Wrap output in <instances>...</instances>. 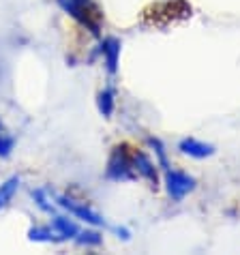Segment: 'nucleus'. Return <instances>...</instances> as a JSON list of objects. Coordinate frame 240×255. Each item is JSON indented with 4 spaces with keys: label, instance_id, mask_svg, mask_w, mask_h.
<instances>
[{
    "label": "nucleus",
    "instance_id": "1a4fd4ad",
    "mask_svg": "<svg viewBox=\"0 0 240 255\" xmlns=\"http://www.w3.org/2000/svg\"><path fill=\"white\" fill-rule=\"evenodd\" d=\"M13 148H15V137L6 131V127L0 120V159H9L13 154Z\"/></svg>",
    "mask_w": 240,
    "mask_h": 255
},
{
    "label": "nucleus",
    "instance_id": "f257e3e1",
    "mask_svg": "<svg viewBox=\"0 0 240 255\" xmlns=\"http://www.w3.org/2000/svg\"><path fill=\"white\" fill-rule=\"evenodd\" d=\"M56 4H58L69 17H73L80 26H84L86 30L93 32L95 37H99L101 13H99L93 0H56Z\"/></svg>",
    "mask_w": 240,
    "mask_h": 255
},
{
    "label": "nucleus",
    "instance_id": "20e7f679",
    "mask_svg": "<svg viewBox=\"0 0 240 255\" xmlns=\"http://www.w3.org/2000/svg\"><path fill=\"white\" fill-rule=\"evenodd\" d=\"M52 228L56 230V234L60 236L62 243H67V240H75V236L80 234V225H77L75 217H69V215H58V212H54L52 215Z\"/></svg>",
    "mask_w": 240,
    "mask_h": 255
},
{
    "label": "nucleus",
    "instance_id": "0eeeda50",
    "mask_svg": "<svg viewBox=\"0 0 240 255\" xmlns=\"http://www.w3.org/2000/svg\"><path fill=\"white\" fill-rule=\"evenodd\" d=\"M17 189H19V178L17 176H11V178H6L2 185H0V210H2L6 204L15 197Z\"/></svg>",
    "mask_w": 240,
    "mask_h": 255
},
{
    "label": "nucleus",
    "instance_id": "6e6552de",
    "mask_svg": "<svg viewBox=\"0 0 240 255\" xmlns=\"http://www.w3.org/2000/svg\"><path fill=\"white\" fill-rule=\"evenodd\" d=\"M167 182H169V193L176 195V197L185 195L187 191L191 189V180H189L185 174H176V172H174V174H169Z\"/></svg>",
    "mask_w": 240,
    "mask_h": 255
},
{
    "label": "nucleus",
    "instance_id": "4468645a",
    "mask_svg": "<svg viewBox=\"0 0 240 255\" xmlns=\"http://www.w3.org/2000/svg\"><path fill=\"white\" fill-rule=\"evenodd\" d=\"M182 150L189 152V154H195V157H204V154L208 152V148L197 144V141H185V144H182Z\"/></svg>",
    "mask_w": 240,
    "mask_h": 255
},
{
    "label": "nucleus",
    "instance_id": "423d86ee",
    "mask_svg": "<svg viewBox=\"0 0 240 255\" xmlns=\"http://www.w3.org/2000/svg\"><path fill=\"white\" fill-rule=\"evenodd\" d=\"M101 52L103 60H105V67H108L110 73H116V67H118V54H120V43L116 39H103L101 41Z\"/></svg>",
    "mask_w": 240,
    "mask_h": 255
},
{
    "label": "nucleus",
    "instance_id": "39448f33",
    "mask_svg": "<svg viewBox=\"0 0 240 255\" xmlns=\"http://www.w3.org/2000/svg\"><path fill=\"white\" fill-rule=\"evenodd\" d=\"M28 240H32V243H45V245H58V243H62L60 236L56 234V230L52 228V223H47V225H32V228L28 230Z\"/></svg>",
    "mask_w": 240,
    "mask_h": 255
},
{
    "label": "nucleus",
    "instance_id": "ddd939ff",
    "mask_svg": "<svg viewBox=\"0 0 240 255\" xmlns=\"http://www.w3.org/2000/svg\"><path fill=\"white\" fill-rule=\"evenodd\" d=\"M133 165H135V169L139 174H144L146 178H154V167H152V163L148 161L142 152H137L135 157H133Z\"/></svg>",
    "mask_w": 240,
    "mask_h": 255
},
{
    "label": "nucleus",
    "instance_id": "9b49d317",
    "mask_svg": "<svg viewBox=\"0 0 240 255\" xmlns=\"http://www.w3.org/2000/svg\"><path fill=\"white\" fill-rule=\"evenodd\" d=\"M75 243L80 247H99L103 243V236L97 230H80V234L75 236Z\"/></svg>",
    "mask_w": 240,
    "mask_h": 255
},
{
    "label": "nucleus",
    "instance_id": "f03ea898",
    "mask_svg": "<svg viewBox=\"0 0 240 255\" xmlns=\"http://www.w3.org/2000/svg\"><path fill=\"white\" fill-rule=\"evenodd\" d=\"M52 200L56 202V206H60L62 210H67L71 217L80 219V221L88 223V225H93V228L105 223L103 217L99 215L95 208H90L86 202H77V200H73V197H69V195H54Z\"/></svg>",
    "mask_w": 240,
    "mask_h": 255
},
{
    "label": "nucleus",
    "instance_id": "7ed1b4c3",
    "mask_svg": "<svg viewBox=\"0 0 240 255\" xmlns=\"http://www.w3.org/2000/svg\"><path fill=\"white\" fill-rule=\"evenodd\" d=\"M129 169H131V163L124 152V146H116L110 157V163H108V178H112V180L129 178Z\"/></svg>",
    "mask_w": 240,
    "mask_h": 255
},
{
    "label": "nucleus",
    "instance_id": "f8f14e48",
    "mask_svg": "<svg viewBox=\"0 0 240 255\" xmlns=\"http://www.w3.org/2000/svg\"><path fill=\"white\" fill-rule=\"evenodd\" d=\"M97 105H99V112H101L103 116H110L112 112H114V90L103 88L97 97Z\"/></svg>",
    "mask_w": 240,
    "mask_h": 255
},
{
    "label": "nucleus",
    "instance_id": "9d476101",
    "mask_svg": "<svg viewBox=\"0 0 240 255\" xmlns=\"http://www.w3.org/2000/svg\"><path fill=\"white\" fill-rule=\"evenodd\" d=\"M32 200H34V204H37L39 210L47 212V215H54V212H56V202H52V197L47 195V191L34 189L32 191Z\"/></svg>",
    "mask_w": 240,
    "mask_h": 255
}]
</instances>
